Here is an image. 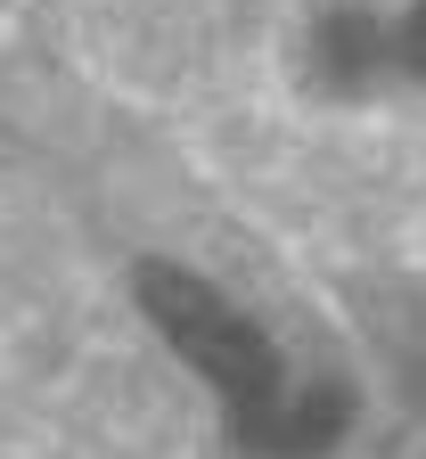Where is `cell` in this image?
<instances>
[{"label":"cell","mask_w":426,"mask_h":459,"mask_svg":"<svg viewBox=\"0 0 426 459\" xmlns=\"http://www.w3.org/2000/svg\"><path fill=\"white\" fill-rule=\"evenodd\" d=\"M140 304H148V320L172 336V353L189 361L197 377H213V385L230 394L238 427H247L255 411H271V402H279V369H271V344L255 336V320H247V312H230V304L213 296V287H205L197 271L148 263V279H140Z\"/></svg>","instance_id":"1"},{"label":"cell","mask_w":426,"mask_h":459,"mask_svg":"<svg viewBox=\"0 0 426 459\" xmlns=\"http://www.w3.org/2000/svg\"><path fill=\"white\" fill-rule=\"evenodd\" d=\"M336 435H344V394H328V385L279 394L271 411H255L247 427H238V443L263 451V459H320Z\"/></svg>","instance_id":"2"},{"label":"cell","mask_w":426,"mask_h":459,"mask_svg":"<svg viewBox=\"0 0 426 459\" xmlns=\"http://www.w3.org/2000/svg\"><path fill=\"white\" fill-rule=\"evenodd\" d=\"M386 49H394V41H386L369 17H352V9H336V17L320 25V57H328V74H369Z\"/></svg>","instance_id":"3"},{"label":"cell","mask_w":426,"mask_h":459,"mask_svg":"<svg viewBox=\"0 0 426 459\" xmlns=\"http://www.w3.org/2000/svg\"><path fill=\"white\" fill-rule=\"evenodd\" d=\"M402 57H410V66L426 74V0H418V9H410V25H402V41H394Z\"/></svg>","instance_id":"4"}]
</instances>
